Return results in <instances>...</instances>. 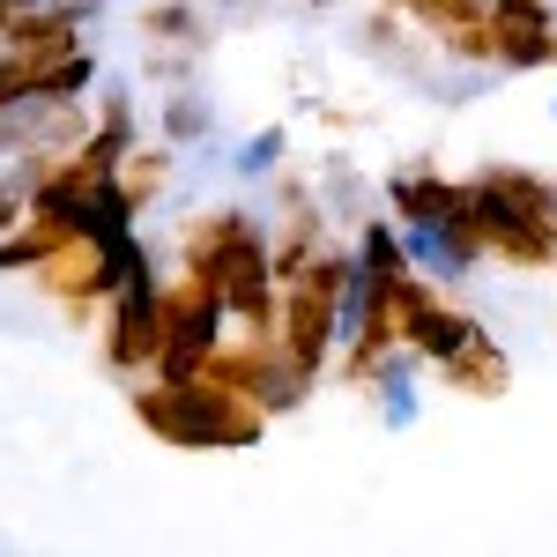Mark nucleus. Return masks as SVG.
I'll return each mask as SVG.
<instances>
[{
  "instance_id": "5701e85b",
  "label": "nucleus",
  "mask_w": 557,
  "mask_h": 557,
  "mask_svg": "<svg viewBox=\"0 0 557 557\" xmlns=\"http://www.w3.org/2000/svg\"><path fill=\"white\" fill-rule=\"evenodd\" d=\"M215 8H238V0H215Z\"/></svg>"
},
{
  "instance_id": "aec40b11",
  "label": "nucleus",
  "mask_w": 557,
  "mask_h": 557,
  "mask_svg": "<svg viewBox=\"0 0 557 557\" xmlns=\"http://www.w3.org/2000/svg\"><path fill=\"white\" fill-rule=\"evenodd\" d=\"M15 8H23V0H0V30H8V23H15Z\"/></svg>"
},
{
  "instance_id": "423d86ee",
  "label": "nucleus",
  "mask_w": 557,
  "mask_h": 557,
  "mask_svg": "<svg viewBox=\"0 0 557 557\" xmlns=\"http://www.w3.org/2000/svg\"><path fill=\"white\" fill-rule=\"evenodd\" d=\"M417 372H424V357L409 343H394L364 372V386H372V401H380V431H417V417H424V394H417Z\"/></svg>"
},
{
  "instance_id": "f8f14e48",
  "label": "nucleus",
  "mask_w": 557,
  "mask_h": 557,
  "mask_svg": "<svg viewBox=\"0 0 557 557\" xmlns=\"http://www.w3.org/2000/svg\"><path fill=\"white\" fill-rule=\"evenodd\" d=\"M209 134H215V112L201 104V89L178 83L172 97H164V141H172V149H194V141H209Z\"/></svg>"
},
{
  "instance_id": "a211bd4d",
  "label": "nucleus",
  "mask_w": 557,
  "mask_h": 557,
  "mask_svg": "<svg viewBox=\"0 0 557 557\" xmlns=\"http://www.w3.org/2000/svg\"><path fill=\"white\" fill-rule=\"evenodd\" d=\"M491 23L498 30H557L550 0H491Z\"/></svg>"
},
{
  "instance_id": "f03ea898",
  "label": "nucleus",
  "mask_w": 557,
  "mask_h": 557,
  "mask_svg": "<svg viewBox=\"0 0 557 557\" xmlns=\"http://www.w3.org/2000/svg\"><path fill=\"white\" fill-rule=\"evenodd\" d=\"M223 327H231V305L215 290L209 275H178L164 283V357H157V372L164 380H201L209 372V357L223 349Z\"/></svg>"
},
{
  "instance_id": "7ed1b4c3",
  "label": "nucleus",
  "mask_w": 557,
  "mask_h": 557,
  "mask_svg": "<svg viewBox=\"0 0 557 557\" xmlns=\"http://www.w3.org/2000/svg\"><path fill=\"white\" fill-rule=\"evenodd\" d=\"M209 380L238 386L268 417H290V409H305V394H312V372H305L275 335H238V343H223L209 357Z\"/></svg>"
},
{
  "instance_id": "9d476101",
  "label": "nucleus",
  "mask_w": 557,
  "mask_h": 557,
  "mask_svg": "<svg viewBox=\"0 0 557 557\" xmlns=\"http://www.w3.org/2000/svg\"><path fill=\"white\" fill-rule=\"evenodd\" d=\"M438 380L454 386V394H506V380H513V364H506V349L491 343V335H475L454 364H438Z\"/></svg>"
},
{
  "instance_id": "4468645a",
  "label": "nucleus",
  "mask_w": 557,
  "mask_h": 557,
  "mask_svg": "<svg viewBox=\"0 0 557 557\" xmlns=\"http://www.w3.org/2000/svg\"><path fill=\"white\" fill-rule=\"evenodd\" d=\"M283 157H290V127H260V134L238 141L231 172H238V178H275V172H283Z\"/></svg>"
},
{
  "instance_id": "2eb2a0df",
  "label": "nucleus",
  "mask_w": 557,
  "mask_h": 557,
  "mask_svg": "<svg viewBox=\"0 0 557 557\" xmlns=\"http://www.w3.org/2000/svg\"><path fill=\"white\" fill-rule=\"evenodd\" d=\"M97 83V52L75 45V52H60V60H45L38 67V97H83Z\"/></svg>"
},
{
  "instance_id": "0eeeda50",
  "label": "nucleus",
  "mask_w": 557,
  "mask_h": 557,
  "mask_svg": "<svg viewBox=\"0 0 557 557\" xmlns=\"http://www.w3.org/2000/svg\"><path fill=\"white\" fill-rule=\"evenodd\" d=\"M461 194H469V178H438L431 164H409V172L386 178V209H394V223H454Z\"/></svg>"
},
{
  "instance_id": "ddd939ff",
  "label": "nucleus",
  "mask_w": 557,
  "mask_h": 557,
  "mask_svg": "<svg viewBox=\"0 0 557 557\" xmlns=\"http://www.w3.org/2000/svg\"><path fill=\"white\" fill-rule=\"evenodd\" d=\"M535 67H557V30H498V75H535Z\"/></svg>"
},
{
  "instance_id": "4be33fe9",
  "label": "nucleus",
  "mask_w": 557,
  "mask_h": 557,
  "mask_svg": "<svg viewBox=\"0 0 557 557\" xmlns=\"http://www.w3.org/2000/svg\"><path fill=\"white\" fill-rule=\"evenodd\" d=\"M312 8H335V0H312Z\"/></svg>"
},
{
  "instance_id": "1a4fd4ad",
  "label": "nucleus",
  "mask_w": 557,
  "mask_h": 557,
  "mask_svg": "<svg viewBox=\"0 0 557 557\" xmlns=\"http://www.w3.org/2000/svg\"><path fill=\"white\" fill-rule=\"evenodd\" d=\"M134 215H141V201H134L127 178H89V194H83V238L89 246L134 238Z\"/></svg>"
},
{
  "instance_id": "9b49d317",
  "label": "nucleus",
  "mask_w": 557,
  "mask_h": 557,
  "mask_svg": "<svg viewBox=\"0 0 557 557\" xmlns=\"http://www.w3.org/2000/svg\"><path fill=\"white\" fill-rule=\"evenodd\" d=\"M141 38H164L178 52H201V8L194 0H157V8H141Z\"/></svg>"
},
{
  "instance_id": "f3484780",
  "label": "nucleus",
  "mask_w": 557,
  "mask_h": 557,
  "mask_svg": "<svg viewBox=\"0 0 557 557\" xmlns=\"http://www.w3.org/2000/svg\"><path fill=\"white\" fill-rule=\"evenodd\" d=\"M164 172H172V141H157V149H134L127 157V186H134V201H141V209H149V201H157V186H164Z\"/></svg>"
},
{
  "instance_id": "f257e3e1",
  "label": "nucleus",
  "mask_w": 557,
  "mask_h": 557,
  "mask_svg": "<svg viewBox=\"0 0 557 557\" xmlns=\"http://www.w3.org/2000/svg\"><path fill=\"white\" fill-rule=\"evenodd\" d=\"M134 417L149 438H164V446H186V454H238V446H253L260 431H268V409L246 401L238 386L223 380H164V372H149V386H134Z\"/></svg>"
},
{
  "instance_id": "20e7f679",
  "label": "nucleus",
  "mask_w": 557,
  "mask_h": 557,
  "mask_svg": "<svg viewBox=\"0 0 557 557\" xmlns=\"http://www.w3.org/2000/svg\"><path fill=\"white\" fill-rule=\"evenodd\" d=\"M104 357L112 372H157L164 357V283H157V260L134 268L127 283L104 305Z\"/></svg>"
},
{
  "instance_id": "6ab92c4d",
  "label": "nucleus",
  "mask_w": 557,
  "mask_h": 557,
  "mask_svg": "<svg viewBox=\"0 0 557 557\" xmlns=\"http://www.w3.org/2000/svg\"><path fill=\"white\" fill-rule=\"evenodd\" d=\"M30 89H38V60H23V52L0 45V112H15Z\"/></svg>"
},
{
  "instance_id": "dca6fc26",
  "label": "nucleus",
  "mask_w": 557,
  "mask_h": 557,
  "mask_svg": "<svg viewBox=\"0 0 557 557\" xmlns=\"http://www.w3.org/2000/svg\"><path fill=\"white\" fill-rule=\"evenodd\" d=\"M320 201H335L343 215H357V223H364V215H372V186H364V178L349 172L343 157H327V178H320Z\"/></svg>"
},
{
  "instance_id": "39448f33",
  "label": "nucleus",
  "mask_w": 557,
  "mask_h": 557,
  "mask_svg": "<svg viewBox=\"0 0 557 557\" xmlns=\"http://www.w3.org/2000/svg\"><path fill=\"white\" fill-rule=\"evenodd\" d=\"M401 253H409V268L431 275L438 290L469 283L475 268H483V246H475L461 223H401Z\"/></svg>"
},
{
  "instance_id": "6e6552de",
  "label": "nucleus",
  "mask_w": 557,
  "mask_h": 557,
  "mask_svg": "<svg viewBox=\"0 0 557 557\" xmlns=\"http://www.w3.org/2000/svg\"><path fill=\"white\" fill-rule=\"evenodd\" d=\"M8 52H23V60H60V52H75L83 45V15L67 8V0H52V8H15V23L0 30Z\"/></svg>"
},
{
  "instance_id": "412c9836",
  "label": "nucleus",
  "mask_w": 557,
  "mask_h": 557,
  "mask_svg": "<svg viewBox=\"0 0 557 557\" xmlns=\"http://www.w3.org/2000/svg\"><path fill=\"white\" fill-rule=\"evenodd\" d=\"M401 8H409V15H424V8H431V0H401Z\"/></svg>"
}]
</instances>
